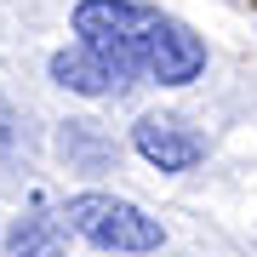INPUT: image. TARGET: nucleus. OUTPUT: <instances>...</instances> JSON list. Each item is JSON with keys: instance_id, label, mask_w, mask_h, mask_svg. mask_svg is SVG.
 <instances>
[{"instance_id": "1", "label": "nucleus", "mask_w": 257, "mask_h": 257, "mask_svg": "<svg viewBox=\"0 0 257 257\" xmlns=\"http://www.w3.org/2000/svg\"><path fill=\"white\" fill-rule=\"evenodd\" d=\"M74 35L92 52H103L126 80L143 74L160 86H189L206 69V40L189 23H177L172 12L143 6V0H80Z\"/></svg>"}, {"instance_id": "2", "label": "nucleus", "mask_w": 257, "mask_h": 257, "mask_svg": "<svg viewBox=\"0 0 257 257\" xmlns=\"http://www.w3.org/2000/svg\"><path fill=\"white\" fill-rule=\"evenodd\" d=\"M69 229L97 251H120V257H149L166 246L160 217H149L138 200H120V194H74L63 206Z\"/></svg>"}, {"instance_id": "3", "label": "nucleus", "mask_w": 257, "mask_h": 257, "mask_svg": "<svg viewBox=\"0 0 257 257\" xmlns=\"http://www.w3.org/2000/svg\"><path fill=\"white\" fill-rule=\"evenodd\" d=\"M132 143H138V155L149 166H160V172H194V166L206 160V138L189 120H177V114H143L138 132H132Z\"/></svg>"}, {"instance_id": "4", "label": "nucleus", "mask_w": 257, "mask_h": 257, "mask_svg": "<svg viewBox=\"0 0 257 257\" xmlns=\"http://www.w3.org/2000/svg\"><path fill=\"white\" fill-rule=\"evenodd\" d=\"M52 80L63 86V92H80V97H109L126 86V74H120L103 52H92L86 40H74V46L52 52Z\"/></svg>"}, {"instance_id": "5", "label": "nucleus", "mask_w": 257, "mask_h": 257, "mask_svg": "<svg viewBox=\"0 0 257 257\" xmlns=\"http://www.w3.org/2000/svg\"><path fill=\"white\" fill-rule=\"evenodd\" d=\"M69 217L63 211H29L18 217V229L6 234V257H63L69 246Z\"/></svg>"}, {"instance_id": "6", "label": "nucleus", "mask_w": 257, "mask_h": 257, "mask_svg": "<svg viewBox=\"0 0 257 257\" xmlns=\"http://www.w3.org/2000/svg\"><path fill=\"white\" fill-rule=\"evenodd\" d=\"M12 149H18V114L0 103V155H12Z\"/></svg>"}]
</instances>
